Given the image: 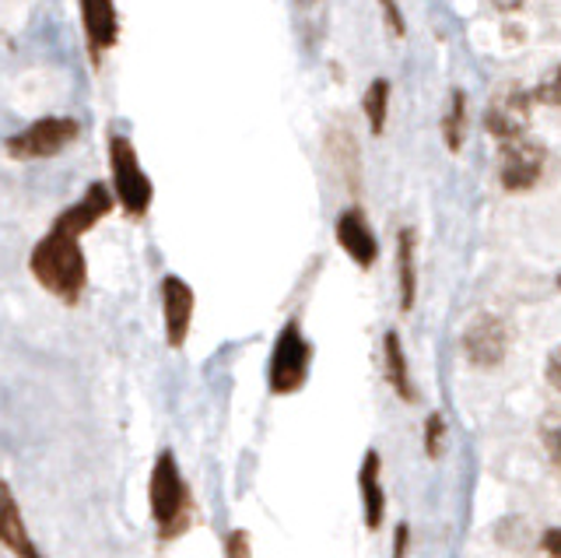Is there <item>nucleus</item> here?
Instances as JSON below:
<instances>
[{"label": "nucleus", "instance_id": "11", "mask_svg": "<svg viewBox=\"0 0 561 558\" xmlns=\"http://www.w3.org/2000/svg\"><path fill=\"white\" fill-rule=\"evenodd\" d=\"M333 239H337V247L351 257V264L355 267H362V271L376 267L379 239H376L373 225H368L362 207H347V212L337 215V221H333Z\"/></svg>", "mask_w": 561, "mask_h": 558}, {"label": "nucleus", "instance_id": "13", "mask_svg": "<svg viewBox=\"0 0 561 558\" xmlns=\"http://www.w3.org/2000/svg\"><path fill=\"white\" fill-rule=\"evenodd\" d=\"M0 540H4V548L14 558H43L39 545H35L28 534V523H25L22 510H18V499L8 481L0 485Z\"/></svg>", "mask_w": 561, "mask_h": 558}, {"label": "nucleus", "instance_id": "5", "mask_svg": "<svg viewBox=\"0 0 561 558\" xmlns=\"http://www.w3.org/2000/svg\"><path fill=\"white\" fill-rule=\"evenodd\" d=\"M309 365H312V344L306 341L298 317H291L274 338V352H271V365H267L271 394H277V397L298 394L309 379Z\"/></svg>", "mask_w": 561, "mask_h": 558}, {"label": "nucleus", "instance_id": "22", "mask_svg": "<svg viewBox=\"0 0 561 558\" xmlns=\"http://www.w3.org/2000/svg\"><path fill=\"white\" fill-rule=\"evenodd\" d=\"M221 548H225V558H253V537H250V531L236 527L225 537Z\"/></svg>", "mask_w": 561, "mask_h": 558}, {"label": "nucleus", "instance_id": "3", "mask_svg": "<svg viewBox=\"0 0 561 558\" xmlns=\"http://www.w3.org/2000/svg\"><path fill=\"white\" fill-rule=\"evenodd\" d=\"M105 159H110V180H113V194H116L119 207L130 218H145L151 212L154 186L148 180L145 166L137 159L134 141L127 134L110 130V137H105Z\"/></svg>", "mask_w": 561, "mask_h": 558}, {"label": "nucleus", "instance_id": "29", "mask_svg": "<svg viewBox=\"0 0 561 558\" xmlns=\"http://www.w3.org/2000/svg\"><path fill=\"white\" fill-rule=\"evenodd\" d=\"M302 4H306V0H302Z\"/></svg>", "mask_w": 561, "mask_h": 558}, {"label": "nucleus", "instance_id": "8", "mask_svg": "<svg viewBox=\"0 0 561 558\" xmlns=\"http://www.w3.org/2000/svg\"><path fill=\"white\" fill-rule=\"evenodd\" d=\"M508 323L495 312H481V317H473L463 330V355L470 358V365H478V369H495V365L508 355Z\"/></svg>", "mask_w": 561, "mask_h": 558}, {"label": "nucleus", "instance_id": "17", "mask_svg": "<svg viewBox=\"0 0 561 558\" xmlns=\"http://www.w3.org/2000/svg\"><path fill=\"white\" fill-rule=\"evenodd\" d=\"M470 134V106L463 89H449L446 110H443V145L449 155H460Z\"/></svg>", "mask_w": 561, "mask_h": 558}, {"label": "nucleus", "instance_id": "21", "mask_svg": "<svg viewBox=\"0 0 561 558\" xmlns=\"http://www.w3.org/2000/svg\"><path fill=\"white\" fill-rule=\"evenodd\" d=\"M376 4H379V14H382L386 32H390L393 39H403V36H408V22H403L400 0H376Z\"/></svg>", "mask_w": 561, "mask_h": 558}, {"label": "nucleus", "instance_id": "7", "mask_svg": "<svg viewBox=\"0 0 561 558\" xmlns=\"http://www.w3.org/2000/svg\"><path fill=\"white\" fill-rule=\"evenodd\" d=\"M543 166H548V148L537 141H508L499 145V186L505 194H526L534 190L543 176Z\"/></svg>", "mask_w": 561, "mask_h": 558}, {"label": "nucleus", "instance_id": "23", "mask_svg": "<svg viewBox=\"0 0 561 558\" xmlns=\"http://www.w3.org/2000/svg\"><path fill=\"white\" fill-rule=\"evenodd\" d=\"M543 446H548V457L554 460V467H561V418L543 425Z\"/></svg>", "mask_w": 561, "mask_h": 558}, {"label": "nucleus", "instance_id": "27", "mask_svg": "<svg viewBox=\"0 0 561 558\" xmlns=\"http://www.w3.org/2000/svg\"><path fill=\"white\" fill-rule=\"evenodd\" d=\"M491 4H495V11H502V14H516V11H523L526 0H491Z\"/></svg>", "mask_w": 561, "mask_h": 558}, {"label": "nucleus", "instance_id": "28", "mask_svg": "<svg viewBox=\"0 0 561 558\" xmlns=\"http://www.w3.org/2000/svg\"><path fill=\"white\" fill-rule=\"evenodd\" d=\"M558 292H561V274H558Z\"/></svg>", "mask_w": 561, "mask_h": 558}, {"label": "nucleus", "instance_id": "12", "mask_svg": "<svg viewBox=\"0 0 561 558\" xmlns=\"http://www.w3.org/2000/svg\"><path fill=\"white\" fill-rule=\"evenodd\" d=\"M116 204H119L116 194L99 180V183L88 186L84 194H81L75 204H70L64 215H57V221H53V225H57V229L75 232V236H88L105 215H113V207H116Z\"/></svg>", "mask_w": 561, "mask_h": 558}, {"label": "nucleus", "instance_id": "25", "mask_svg": "<svg viewBox=\"0 0 561 558\" xmlns=\"http://www.w3.org/2000/svg\"><path fill=\"white\" fill-rule=\"evenodd\" d=\"M411 551V523H397L393 531V558H408Z\"/></svg>", "mask_w": 561, "mask_h": 558}, {"label": "nucleus", "instance_id": "15", "mask_svg": "<svg viewBox=\"0 0 561 558\" xmlns=\"http://www.w3.org/2000/svg\"><path fill=\"white\" fill-rule=\"evenodd\" d=\"M382 369H386V383L390 390L403 400V405H417V387L411 379V362L408 352H403V341L397 330H386L382 334Z\"/></svg>", "mask_w": 561, "mask_h": 558}, {"label": "nucleus", "instance_id": "16", "mask_svg": "<svg viewBox=\"0 0 561 558\" xmlns=\"http://www.w3.org/2000/svg\"><path fill=\"white\" fill-rule=\"evenodd\" d=\"M397 288H400V309L411 312L417 303V232L403 225L397 232Z\"/></svg>", "mask_w": 561, "mask_h": 558}, {"label": "nucleus", "instance_id": "24", "mask_svg": "<svg viewBox=\"0 0 561 558\" xmlns=\"http://www.w3.org/2000/svg\"><path fill=\"white\" fill-rule=\"evenodd\" d=\"M543 379H548L551 387L561 394V344H558L554 352L548 355V365H543Z\"/></svg>", "mask_w": 561, "mask_h": 558}, {"label": "nucleus", "instance_id": "26", "mask_svg": "<svg viewBox=\"0 0 561 558\" xmlns=\"http://www.w3.org/2000/svg\"><path fill=\"white\" fill-rule=\"evenodd\" d=\"M540 548L548 551L551 558H561V527H548V531H543Z\"/></svg>", "mask_w": 561, "mask_h": 558}, {"label": "nucleus", "instance_id": "6", "mask_svg": "<svg viewBox=\"0 0 561 558\" xmlns=\"http://www.w3.org/2000/svg\"><path fill=\"white\" fill-rule=\"evenodd\" d=\"M530 110H534V95L530 89H519V84H505L495 95H491L488 110H484V130L495 137L499 145L519 141L530 127Z\"/></svg>", "mask_w": 561, "mask_h": 558}, {"label": "nucleus", "instance_id": "2", "mask_svg": "<svg viewBox=\"0 0 561 558\" xmlns=\"http://www.w3.org/2000/svg\"><path fill=\"white\" fill-rule=\"evenodd\" d=\"M148 496H151V516L158 523V537L162 540L180 537L193 520V492L180 475V464H175L172 449L158 453V460L151 467Z\"/></svg>", "mask_w": 561, "mask_h": 558}, {"label": "nucleus", "instance_id": "14", "mask_svg": "<svg viewBox=\"0 0 561 558\" xmlns=\"http://www.w3.org/2000/svg\"><path fill=\"white\" fill-rule=\"evenodd\" d=\"M358 492H362V513L365 527L379 531L386 520V492H382V453L368 449L358 467Z\"/></svg>", "mask_w": 561, "mask_h": 558}, {"label": "nucleus", "instance_id": "18", "mask_svg": "<svg viewBox=\"0 0 561 558\" xmlns=\"http://www.w3.org/2000/svg\"><path fill=\"white\" fill-rule=\"evenodd\" d=\"M390 102H393V81L390 78H373V84L362 95V113L368 119V130L376 137L386 134V124H390Z\"/></svg>", "mask_w": 561, "mask_h": 558}, {"label": "nucleus", "instance_id": "20", "mask_svg": "<svg viewBox=\"0 0 561 558\" xmlns=\"http://www.w3.org/2000/svg\"><path fill=\"white\" fill-rule=\"evenodd\" d=\"M530 95H534V106H548V110L561 106V64L540 84H534Z\"/></svg>", "mask_w": 561, "mask_h": 558}, {"label": "nucleus", "instance_id": "10", "mask_svg": "<svg viewBox=\"0 0 561 558\" xmlns=\"http://www.w3.org/2000/svg\"><path fill=\"white\" fill-rule=\"evenodd\" d=\"M193 309H197V295H193L186 277L165 274L162 277V323H165V344L175 348V352H180L190 338Z\"/></svg>", "mask_w": 561, "mask_h": 558}, {"label": "nucleus", "instance_id": "19", "mask_svg": "<svg viewBox=\"0 0 561 558\" xmlns=\"http://www.w3.org/2000/svg\"><path fill=\"white\" fill-rule=\"evenodd\" d=\"M449 446V425L443 411H432L425 418V432H421V449H425L428 460H443Z\"/></svg>", "mask_w": 561, "mask_h": 558}, {"label": "nucleus", "instance_id": "9", "mask_svg": "<svg viewBox=\"0 0 561 558\" xmlns=\"http://www.w3.org/2000/svg\"><path fill=\"white\" fill-rule=\"evenodd\" d=\"M84 46L92 67H102V57L119 43V11L116 0H78Z\"/></svg>", "mask_w": 561, "mask_h": 558}, {"label": "nucleus", "instance_id": "4", "mask_svg": "<svg viewBox=\"0 0 561 558\" xmlns=\"http://www.w3.org/2000/svg\"><path fill=\"white\" fill-rule=\"evenodd\" d=\"M81 137V124L75 116H39L28 127L11 134L4 141V155L11 162H39L57 159Z\"/></svg>", "mask_w": 561, "mask_h": 558}, {"label": "nucleus", "instance_id": "1", "mask_svg": "<svg viewBox=\"0 0 561 558\" xmlns=\"http://www.w3.org/2000/svg\"><path fill=\"white\" fill-rule=\"evenodd\" d=\"M28 271L49 295L75 306L88 288V260L81 250V236L49 225V232L32 247Z\"/></svg>", "mask_w": 561, "mask_h": 558}]
</instances>
